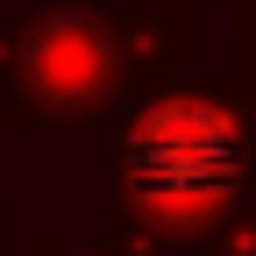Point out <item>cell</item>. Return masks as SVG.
Returning <instances> with one entry per match:
<instances>
[{
    "label": "cell",
    "instance_id": "7a4b0ae2",
    "mask_svg": "<svg viewBox=\"0 0 256 256\" xmlns=\"http://www.w3.org/2000/svg\"><path fill=\"white\" fill-rule=\"evenodd\" d=\"M28 256H156V249H150L142 235H128L121 220H107V228H92V235H78V228H43Z\"/></svg>",
    "mask_w": 256,
    "mask_h": 256
},
{
    "label": "cell",
    "instance_id": "3957f363",
    "mask_svg": "<svg viewBox=\"0 0 256 256\" xmlns=\"http://www.w3.org/2000/svg\"><path fill=\"white\" fill-rule=\"evenodd\" d=\"M192 256H256V214H249V206H235V214L220 220V228H214L200 249H192Z\"/></svg>",
    "mask_w": 256,
    "mask_h": 256
},
{
    "label": "cell",
    "instance_id": "277c9868",
    "mask_svg": "<svg viewBox=\"0 0 256 256\" xmlns=\"http://www.w3.org/2000/svg\"><path fill=\"white\" fill-rule=\"evenodd\" d=\"M228 72L235 86H256V8H235L228 22Z\"/></svg>",
    "mask_w": 256,
    "mask_h": 256
},
{
    "label": "cell",
    "instance_id": "8992f818",
    "mask_svg": "<svg viewBox=\"0 0 256 256\" xmlns=\"http://www.w3.org/2000/svg\"><path fill=\"white\" fill-rule=\"evenodd\" d=\"M242 206H249V214H256V178H249V200H242Z\"/></svg>",
    "mask_w": 256,
    "mask_h": 256
},
{
    "label": "cell",
    "instance_id": "52a82bcc",
    "mask_svg": "<svg viewBox=\"0 0 256 256\" xmlns=\"http://www.w3.org/2000/svg\"><path fill=\"white\" fill-rule=\"evenodd\" d=\"M228 8H256V0H228Z\"/></svg>",
    "mask_w": 256,
    "mask_h": 256
},
{
    "label": "cell",
    "instance_id": "6da1fadb",
    "mask_svg": "<svg viewBox=\"0 0 256 256\" xmlns=\"http://www.w3.org/2000/svg\"><path fill=\"white\" fill-rule=\"evenodd\" d=\"M249 178H256V136L242 121L235 86L164 72L114 107L100 185L114 220L142 235L156 256H192L249 200Z\"/></svg>",
    "mask_w": 256,
    "mask_h": 256
},
{
    "label": "cell",
    "instance_id": "5b68a950",
    "mask_svg": "<svg viewBox=\"0 0 256 256\" xmlns=\"http://www.w3.org/2000/svg\"><path fill=\"white\" fill-rule=\"evenodd\" d=\"M235 86V78H228ZM235 100H242V121H249V136H256V86H235Z\"/></svg>",
    "mask_w": 256,
    "mask_h": 256
}]
</instances>
